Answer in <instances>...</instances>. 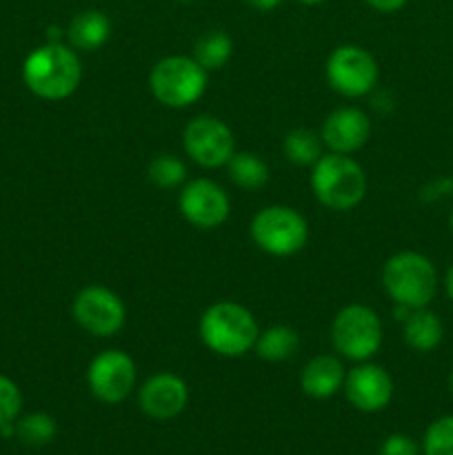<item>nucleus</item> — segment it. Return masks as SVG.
I'll list each match as a JSON object with an SVG mask.
<instances>
[{
  "instance_id": "obj_13",
  "label": "nucleus",
  "mask_w": 453,
  "mask_h": 455,
  "mask_svg": "<svg viewBox=\"0 0 453 455\" xmlns=\"http://www.w3.org/2000/svg\"><path fill=\"white\" fill-rule=\"evenodd\" d=\"M342 391L354 409L362 413H378L389 407L393 398V380L385 367L367 360L346 371Z\"/></svg>"
},
{
  "instance_id": "obj_8",
  "label": "nucleus",
  "mask_w": 453,
  "mask_h": 455,
  "mask_svg": "<svg viewBox=\"0 0 453 455\" xmlns=\"http://www.w3.org/2000/svg\"><path fill=\"white\" fill-rule=\"evenodd\" d=\"M329 87L345 98H362L378 84V62L371 52L360 44H340L333 49L324 65Z\"/></svg>"
},
{
  "instance_id": "obj_2",
  "label": "nucleus",
  "mask_w": 453,
  "mask_h": 455,
  "mask_svg": "<svg viewBox=\"0 0 453 455\" xmlns=\"http://www.w3.org/2000/svg\"><path fill=\"white\" fill-rule=\"evenodd\" d=\"M198 333L211 354L220 358H240L253 351L260 327L247 307L234 300H222L204 309L200 315Z\"/></svg>"
},
{
  "instance_id": "obj_27",
  "label": "nucleus",
  "mask_w": 453,
  "mask_h": 455,
  "mask_svg": "<svg viewBox=\"0 0 453 455\" xmlns=\"http://www.w3.org/2000/svg\"><path fill=\"white\" fill-rule=\"evenodd\" d=\"M378 455H420V447L409 435L393 434L389 438H385V443L378 449Z\"/></svg>"
},
{
  "instance_id": "obj_33",
  "label": "nucleus",
  "mask_w": 453,
  "mask_h": 455,
  "mask_svg": "<svg viewBox=\"0 0 453 455\" xmlns=\"http://www.w3.org/2000/svg\"><path fill=\"white\" fill-rule=\"evenodd\" d=\"M449 389H451V394H453V369H451V373H449Z\"/></svg>"
},
{
  "instance_id": "obj_5",
  "label": "nucleus",
  "mask_w": 453,
  "mask_h": 455,
  "mask_svg": "<svg viewBox=\"0 0 453 455\" xmlns=\"http://www.w3.org/2000/svg\"><path fill=\"white\" fill-rule=\"evenodd\" d=\"M209 71L195 62L194 56H167L154 65L149 74V89L155 100L171 109H185L204 96Z\"/></svg>"
},
{
  "instance_id": "obj_21",
  "label": "nucleus",
  "mask_w": 453,
  "mask_h": 455,
  "mask_svg": "<svg viewBox=\"0 0 453 455\" xmlns=\"http://www.w3.org/2000/svg\"><path fill=\"white\" fill-rule=\"evenodd\" d=\"M234 56V40L226 31L211 29L204 31L194 47V58L203 69L218 71L226 65Z\"/></svg>"
},
{
  "instance_id": "obj_18",
  "label": "nucleus",
  "mask_w": 453,
  "mask_h": 455,
  "mask_svg": "<svg viewBox=\"0 0 453 455\" xmlns=\"http://www.w3.org/2000/svg\"><path fill=\"white\" fill-rule=\"evenodd\" d=\"M444 327L442 320L429 309V307H420V309H411V314L404 318L402 323V338L413 351L417 354H429L435 347L442 342Z\"/></svg>"
},
{
  "instance_id": "obj_19",
  "label": "nucleus",
  "mask_w": 453,
  "mask_h": 455,
  "mask_svg": "<svg viewBox=\"0 0 453 455\" xmlns=\"http://www.w3.org/2000/svg\"><path fill=\"white\" fill-rule=\"evenodd\" d=\"M298 347H300V336L296 329L289 324H274L258 333L253 351L258 354V358L266 360V363H284V360L293 358Z\"/></svg>"
},
{
  "instance_id": "obj_9",
  "label": "nucleus",
  "mask_w": 453,
  "mask_h": 455,
  "mask_svg": "<svg viewBox=\"0 0 453 455\" xmlns=\"http://www.w3.org/2000/svg\"><path fill=\"white\" fill-rule=\"evenodd\" d=\"M71 314L76 324L93 338H114L127 323L123 298L102 284L80 289L71 305Z\"/></svg>"
},
{
  "instance_id": "obj_22",
  "label": "nucleus",
  "mask_w": 453,
  "mask_h": 455,
  "mask_svg": "<svg viewBox=\"0 0 453 455\" xmlns=\"http://www.w3.org/2000/svg\"><path fill=\"white\" fill-rule=\"evenodd\" d=\"M282 151L287 160L298 167H314L322 156V138L314 129L298 127L284 136Z\"/></svg>"
},
{
  "instance_id": "obj_7",
  "label": "nucleus",
  "mask_w": 453,
  "mask_h": 455,
  "mask_svg": "<svg viewBox=\"0 0 453 455\" xmlns=\"http://www.w3.org/2000/svg\"><path fill=\"white\" fill-rule=\"evenodd\" d=\"M382 340V320L371 307L346 305L333 318L331 345L342 358L367 363L380 351Z\"/></svg>"
},
{
  "instance_id": "obj_34",
  "label": "nucleus",
  "mask_w": 453,
  "mask_h": 455,
  "mask_svg": "<svg viewBox=\"0 0 453 455\" xmlns=\"http://www.w3.org/2000/svg\"><path fill=\"white\" fill-rule=\"evenodd\" d=\"M449 227H451V234H453V209H451V218H449Z\"/></svg>"
},
{
  "instance_id": "obj_12",
  "label": "nucleus",
  "mask_w": 453,
  "mask_h": 455,
  "mask_svg": "<svg viewBox=\"0 0 453 455\" xmlns=\"http://www.w3.org/2000/svg\"><path fill=\"white\" fill-rule=\"evenodd\" d=\"M182 218L195 229H218L226 222L231 213V203L226 191L209 178H194L185 182L178 198Z\"/></svg>"
},
{
  "instance_id": "obj_11",
  "label": "nucleus",
  "mask_w": 453,
  "mask_h": 455,
  "mask_svg": "<svg viewBox=\"0 0 453 455\" xmlns=\"http://www.w3.org/2000/svg\"><path fill=\"white\" fill-rule=\"evenodd\" d=\"M89 391L102 404H120L133 394L138 385L136 363L120 349H107L89 363Z\"/></svg>"
},
{
  "instance_id": "obj_14",
  "label": "nucleus",
  "mask_w": 453,
  "mask_h": 455,
  "mask_svg": "<svg viewBox=\"0 0 453 455\" xmlns=\"http://www.w3.org/2000/svg\"><path fill=\"white\" fill-rule=\"evenodd\" d=\"M187 403H189V387L176 373H155L147 378L138 389V404L151 420H173L185 411Z\"/></svg>"
},
{
  "instance_id": "obj_26",
  "label": "nucleus",
  "mask_w": 453,
  "mask_h": 455,
  "mask_svg": "<svg viewBox=\"0 0 453 455\" xmlns=\"http://www.w3.org/2000/svg\"><path fill=\"white\" fill-rule=\"evenodd\" d=\"M22 409V394L12 378L0 373V425L16 422Z\"/></svg>"
},
{
  "instance_id": "obj_35",
  "label": "nucleus",
  "mask_w": 453,
  "mask_h": 455,
  "mask_svg": "<svg viewBox=\"0 0 453 455\" xmlns=\"http://www.w3.org/2000/svg\"><path fill=\"white\" fill-rule=\"evenodd\" d=\"M176 3H195V0H176Z\"/></svg>"
},
{
  "instance_id": "obj_32",
  "label": "nucleus",
  "mask_w": 453,
  "mask_h": 455,
  "mask_svg": "<svg viewBox=\"0 0 453 455\" xmlns=\"http://www.w3.org/2000/svg\"><path fill=\"white\" fill-rule=\"evenodd\" d=\"M300 4H306V7H314V4H320L324 3V0H298Z\"/></svg>"
},
{
  "instance_id": "obj_31",
  "label": "nucleus",
  "mask_w": 453,
  "mask_h": 455,
  "mask_svg": "<svg viewBox=\"0 0 453 455\" xmlns=\"http://www.w3.org/2000/svg\"><path fill=\"white\" fill-rule=\"evenodd\" d=\"M444 291H447V296L451 298V302H453V265L449 267L447 275H444Z\"/></svg>"
},
{
  "instance_id": "obj_15",
  "label": "nucleus",
  "mask_w": 453,
  "mask_h": 455,
  "mask_svg": "<svg viewBox=\"0 0 453 455\" xmlns=\"http://www.w3.org/2000/svg\"><path fill=\"white\" fill-rule=\"evenodd\" d=\"M322 145L333 154H355L371 138V120L358 107H338L324 118L320 129Z\"/></svg>"
},
{
  "instance_id": "obj_4",
  "label": "nucleus",
  "mask_w": 453,
  "mask_h": 455,
  "mask_svg": "<svg viewBox=\"0 0 453 455\" xmlns=\"http://www.w3.org/2000/svg\"><path fill=\"white\" fill-rule=\"evenodd\" d=\"M382 287L393 305L420 309L438 293V271L425 253L398 251L382 267Z\"/></svg>"
},
{
  "instance_id": "obj_10",
  "label": "nucleus",
  "mask_w": 453,
  "mask_h": 455,
  "mask_svg": "<svg viewBox=\"0 0 453 455\" xmlns=\"http://www.w3.org/2000/svg\"><path fill=\"white\" fill-rule=\"evenodd\" d=\"M185 154L204 169L226 167L235 154L234 132L216 116H195L182 132Z\"/></svg>"
},
{
  "instance_id": "obj_3",
  "label": "nucleus",
  "mask_w": 453,
  "mask_h": 455,
  "mask_svg": "<svg viewBox=\"0 0 453 455\" xmlns=\"http://www.w3.org/2000/svg\"><path fill=\"white\" fill-rule=\"evenodd\" d=\"M311 191L322 207L331 212H351L364 200L369 180L358 160L346 154L320 156L311 167Z\"/></svg>"
},
{
  "instance_id": "obj_25",
  "label": "nucleus",
  "mask_w": 453,
  "mask_h": 455,
  "mask_svg": "<svg viewBox=\"0 0 453 455\" xmlns=\"http://www.w3.org/2000/svg\"><path fill=\"white\" fill-rule=\"evenodd\" d=\"M425 455H453V416L438 418L431 422L422 440Z\"/></svg>"
},
{
  "instance_id": "obj_30",
  "label": "nucleus",
  "mask_w": 453,
  "mask_h": 455,
  "mask_svg": "<svg viewBox=\"0 0 453 455\" xmlns=\"http://www.w3.org/2000/svg\"><path fill=\"white\" fill-rule=\"evenodd\" d=\"M244 3H247L253 12L266 13V12H274V9H278L280 4H282V0H244Z\"/></svg>"
},
{
  "instance_id": "obj_24",
  "label": "nucleus",
  "mask_w": 453,
  "mask_h": 455,
  "mask_svg": "<svg viewBox=\"0 0 453 455\" xmlns=\"http://www.w3.org/2000/svg\"><path fill=\"white\" fill-rule=\"evenodd\" d=\"M147 176H149L151 185L160 187V189H178L187 182V164L178 156L160 154L149 163Z\"/></svg>"
},
{
  "instance_id": "obj_17",
  "label": "nucleus",
  "mask_w": 453,
  "mask_h": 455,
  "mask_svg": "<svg viewBox=\"0 0 453 455\" xmlns=\"http://www.w3.org/2000/svg\"><path fill=\"white\" fill-rule=\"evenodd\" d=\"M111 38V20L100 9H84L76 13L67 27V43L76 52H98Z\"/></svg>"
},
{
  "instance_id": "obj_23",
  "label": "nucleus",
  "mask_w": 453,
  "mask_h": 455,
  "mask_svg": "<svg viewBox=\"0 0 453 455\" xmlns=\"http://www.w3.org/2000/svg\"><path fill=\"white\" fill-rule=\"evenodd\" d=\"M58 434V425L49 413L34 411L16 420V438L27 447H44Z\"/></svg>"
},
{
  "instance_id": "obj_29",
  "label": "nucleus",
  "mask_w": 453,
  "mask_h": 455,
  "mask_svg": "<svg viewBox=\"0 0 453 455\" xmlns=\"http://www.w3.org/2000/svg\"><path fill=\"white\" fill-rule=\"evenodd\" d=\"M364 3L380 13H393V12H400V9L407 4V0H364Z\"/></svg>"
},
{
  "instance_id": "obj_1",
  "label": "nucleus",
  "mask_w": 453,
  "mask_h": 455,
  "mask_svg": "<svg viewBox=\"0 0 453 455\" xmlns=\"http://www.w3.org/2000/svg\"><path fill=\"white\" fill-rule=\"evenodd\" d=\"M22 80L34 96L58 102L76 93L83 80V62L74 47L44 43L22 62Z\"/></svg>"
},
{
  "instance_id": "obj_28",
  "label": "nucleus",
  "mask_w": 453,
  "mask_h": 455,
  "mask_svg": "<svg viewBox=\"0 0 453 455\" xmlns=\"http://www.w3.org/2000/svg\"><path fill=\"white\" fill-rule=\"evenodd\" d=\"M447 196H453V178H440V180L429 182L420 189V198L425 203H435V200H442Z\"/></svg>"
},
{
  "instance_id": "obj_16",
  "label": "nucleus",
  "mask_w": 453,
  "mask_h": 455,
  "mask_svg": "<svg viewBox=\"0 0 453 455\" xmlns=\"http://www.w3.org/2000/svg\"><path fill=\"white\" fill-rule=\"evenodd\" d=\"M345 364L340 358L331 354H322L311 358L309 363L302 367L300 373V387L305 395L314 400H327L342 391L345 385Z\"/></svg>"
},
{
  "instance_id": "obj_20",
  "label": "nucleus",
  "mask_w": 453,
  "mask_h": 455,
  "mask_svg": "<svg viewBox=\"0 0 453 455\" xmlns=\"http://www.w3.org/2000/svg\"><path fill=\"white\" fill-rule=\"evenodd\" d=\"M231 182L244 191H258L269 182V167L253 151H235L226 163Z\"/></svg>"
},
{
  "instance_id": "obj_6",
  "label": "nucleus",
  "mask_w": 453,
  "mask_h": 455,
  "mask_svg": "<svg viewBox=\"0 0 453 455\" xmlns=\"http://www.w3.org/2000/svg\"><path fill=\"white\" fill-rule=\"evenodd\" d=\"M251 240L269 256H296L309 243V225L293 207L269 204L253 216Z\"/></svg>"
}]
</instances>
